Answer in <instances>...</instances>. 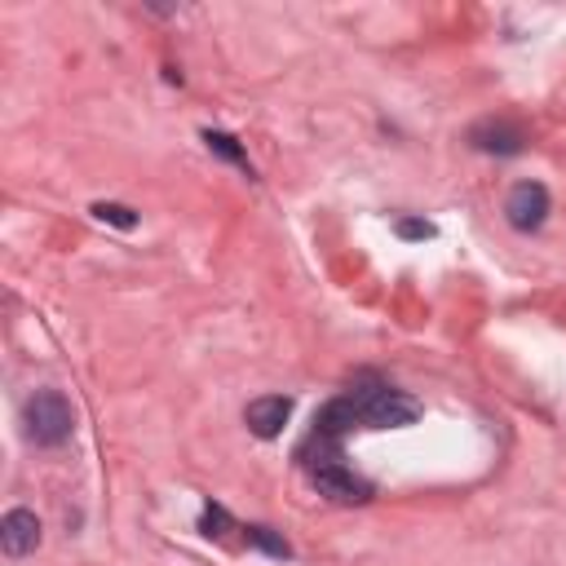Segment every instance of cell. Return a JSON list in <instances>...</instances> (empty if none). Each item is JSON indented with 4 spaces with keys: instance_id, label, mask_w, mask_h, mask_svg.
<instances>
[{
    "instance_id": "1",
    "label": "cell",
    "mask_w": 566,
    "mask_h": 566,
    "mask_svg": "<svg viewBox=\"0 0 566 566\" xmlns=\"http://www.w3.org/2000/svg\"><path fill=\"white\" fill-rule=\"evenodd\" d=\"M23 434L36 447H67L76 434V407L63 390H36L23 407Z\"/></svg>"
},
{
    "instance_id": "2",
    "label": "cell",
    "mask_w": 566,
    "mask_h": 566,
    "mask_svg": "<svg viewBox=\"0 0 566 566\" xmlns=\"http://www.w3.org/2000/svg\"><path fill=\"white\" fill-rule=\"evenodd\" d=\"M350 403H355L363 429H403V425H412L421 416V403L412 394H403L394 385H377V381L355 385Z\"/></svg>"
},
{
    "instance_id": "3",
    "label": "cell",
    "mask_w": 566,
    "mask_h": 566,
    "mask_svg": "<svg viewBox=\"0 0 566 566\" xmlns=\"http://www.w3.org/2000/svg\"><path fill=\"white\" fill-rule=\"evenodd\" d=\"M311 478H315L319 496H328V500H337V504H363V500H372V482H363V478L341 460V451L315 460Z\"/></svg>"
},
{
    "instance_id": "4",
    "label": "cell",
    "mask_w": 566,
    "mask_h": 566,
    "mask_svg": "<svg viewBox=\"0 0 566 566\" xmlns=\"http://www.w3.org/2000/svg\"><path fill=\"white\" fill-rule=\"evenodd\" d=\"M504 217L513 230L531 235L548 221V186L544 182H518L509 195H504Z\"/></svg>"
},
{
    "instance_id": "5",
    "label": "cell",
    "mask_w": 566,
    "mask_h": 566,
    "mask_svg": "<svg viewBox=\"0 0 566 566\" xmlns=\"http://www.w3.org/2000/svg\"><path fill=\"white\" fill-rule=\"evenodd\" d=\"M0 548H6L10 562L36 553L41 548V518L32 509H10L6 522H0Z\"/></svg>"
},
{
    "instance_id": "6",
    "label": "cell",
    "mask_w": 566,
    "mask_h": 566,
    "mask_svg": "<svg viewBox=\"0 0 566 566\" xmlns=\"http://www.w3.org/2000/svg\"><path fill=\"white\" fill-rule=\"evenodd\" d=\"M289 416H293V399H283V394H261L243 407V425L257 438H279L283 425H289Z\"/></svg>"
},
{
    "instance_id": "7",
    "label": "cell",
    "mask_w": 566,
    "mask_h": 566,
    "mask_svg": "<svg viewBox=\"0 0 566 566\" xmlns=\"http://www.w3.org/2000/svg\"><path fill=\"white\" fill-rule=\"evenodd\" d=\"M469 142H474V151H482V155H518L526 138H522L518 124L487 120V124H474V129H469Z\"/></svg>"
},
{
    "instance_id": "8",
    "label": "cell",
    "mask_w": 566,
    "mask_h": 566,
    "mask_svg": "<svg viewBox=\"0 0 566 566\" xmlns=\"http://www.w3.org/2000/svg\"><path fill=\"white\" fill-rule=\"evenodd\" d=\"M350 429H363V425H359V412H355V403H350V394L333 399V403L315 416V438H319V443H337V438H346Z\"/></svg>"
},
{
    "instance_id": "9",
    "label": "cell",
    "mask_w": 566,
    "mask_h": 566,
    "mask_svg": "<svg viewBox=\"0 0 566 566\" xmlns=\"http://www.w3.org/2000/svg\"><path fill=\"white\" fill-rule=\"evenodd\" d=\"M248 544L261 548V553H270V557H293V544L283 540V535H274L270 526H248Z\"/></svg>"
},
{
    "instance_id": "10",
    "label": "cell",
    "mask_w": 566,
    "mask_h": 566,
    "mask_svg": "<svg viewBox=\"0 0 566 566\" xmlns=\"http://www.w3.org/2000/svg\"><path fill=\"white\" fill-rule=\"evenodd\" d=\"M204 142H208V151H217L221 160H230V164H239V168H248V155L239 151V142H235L230 133H217V129H208V133H204Z\"/></svg>"
},
{
    "instance_id": "11",
    "label": "cell",
    "mask_w": 566,
    "mask_h": 566,
    "mask_svg": "<svg viewBox=\"0 0 566 566\" xmlns=\"http://www.w3.org/2000/svg\"><path fill=\"white\" fill-rule=\"evenodd\" d=\"M94 217H98V221H111V226H120V230H133V226H138V213L124 208V204H94Z\"/></svg>"
},
{
    "instance_id": "12",
    "label": "cell",
    "mask_w": 566,
    "mask_h": 566,
    "mask_svg": "<svg viewBox=\"0 0 566 566\" xmlns=\"http://www.w3.org/2000/svg\"><path fill=\"white\" fill-rule=\"evenodd\" d=\"M226 526H230V513H226L221 504H204L199 531H204V535H226Z\"/></svg>"
},
{
    "instance_id": "13",
    "label": "cell",
    "mask_w": 566,
    "mask_h": 566,
    "mask_svg": "<svg viewBox=\"0 0 566 566\" xmlns=\"http://www.w3.org/2000/svg\"><path fill=\"white\" fill-rule=\"evenodd\" d=\"M394 230H399L403 239H434V226H429V221H416V217H403Z\"/></svg>"
}]
</instances>
